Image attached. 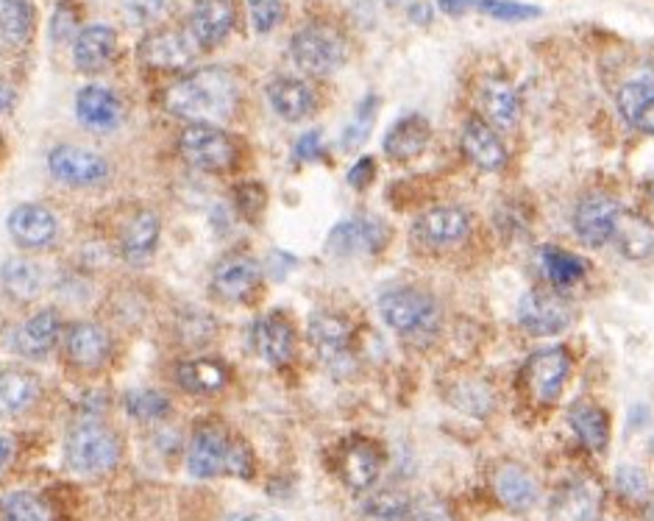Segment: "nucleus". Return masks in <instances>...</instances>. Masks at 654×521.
<instances>
[{
	"label": "nucleus",
	"mask_w": 654,
	"mask_h": 521,
	"mask_svg": "<svg viewBox=\"0 0 654 521\" xmlns=\"http://www.w3.org/2000/svg\"><path fill=\"white\" fill-rule=\"evenodd\" d=\"M164 107L192 123H223L238 107V79L223 68H201L164 92Z\"/></svg>",
	"instance_id": "nucleus-1"
},
{
	"label": "nucleus",
	"mask_w": 654,
	"mask_h": 521,
	"mask_svg": "<svg viewBox=\"0 0 654 521\" xmlns=\"http://www.w3.org/2000/svg\"><path fill=\"white\" fill-rule=\"evenodd\" d=\"M187 469L198 480H209V477L218 474H232L249 480L254 474V454H251L249 443L229 435L227 427L207 421V424H201L192 432L190 452H187Z\"/></svg>",
	"instance_id": "nucleus-2"
},
{
	"label": "nucleus",
	"mask_w": 654,
	"mask_h": 521,
	"mask_svg": "<svg viewBox=\"0 0 654 521\" xmlns=\"http://www.w3.org/2000/svg\"><path fill=\"white\" fill-rule=\"evenodd\" d=\"M384 323L404 338H426L441 323V307L417 288H393L379 295Z\"/></svg>",
	"instance_id": "nucleus-3"
},
{
	"label": "nucleus",
	"mask_w": 654,
	"mask_h": 521,
	"mask_svg": "<svg viewBox=\"0 0 654 521\" xmlns=\"http://www.w3.org/2000/svg\"><path fill=\"white\" fill-rule=\"evenodd\" d=\"M68 454L70 469L79 471L84 477L107 474L118 465L120 460V441L112 430H107L103 424L95 421H84V424L76 427L68 435Z\"/></svg>",
	"instance_id": "nucleus-4"
},
{
	"label": "nucleus",
	"mask_w": 654,
	"mask_h": 521,
	"mask_svg": "<svg viewBox=\"0 0 654 521\" xmlns=\"http://www.w3.org/2000/svg\"><path fill=\"white\" fill-rule=\"evenodd\" d=\"M179 151L192 168L207 173H223L238 159V146L223 129L212 123H192L181 131Z\"/></svg>",
	"instance_id": "nucleus-5"
},
{
	"label": "nucleus",
	"mask_w": 654,
	"mask_h": 521,
	"mask_svg": "<svg viewBox=\"0 0 654 521\" xmlns=\"http://www.w3.org/2000/svg\"><path fill=\"white\" fill-rule=\"evenodd\" d=\"M290 57L310 76H332L345 62V40L329 26H306L290 42Z\"/></svg>",
	"instance_id": "nucleus-6"
},
{
	"label": "nucleus",
	"mask_w": 654,
	"mask_h": 521,
	"mask_svg": "<svg viewBox=\"0 0 654 521\" xmlns=\"http://www.w3.org/2000/svg\"><path fill=\"white\" fill-rule=\"evenodd\" d=\"M48 168L53 179L70 188H95L103 184L112 173L107 159L95 151H87L79 146H57L48 153Z\"/></svg>",
	"instance_id": "nucleus-7"
},
{
	"label": "nucleus",
	"mask_w": 654,
	"mask_h": 521,
	"mask_svg": "<svg viewBox=\"0 0 654 521\" xmlns=\"http://www.w3.org/2000/svg\"><path fill=\"white\" fill-rule=\"evenodd\" d=\"M519 321L530 334H560L574 323V307L552 290H530L519 301Z\"/></svg>",
	"instance_id": "nucleus-8"
},
{
	"label": "nucleus",
	"mask_w": 654,
	"mask_h": 521,
	"mask_svg": "<svg viewBox=\"0 0 654 521\" xmlns=\"http://www.w3.org/2000/svg\"><path fill=\"white\" fill-rule=\"evenodd\" d=\"M198 51L201 46L184 29H157L140 42L142 62L157 70H187Z\"/></svg>",
	"instance_id": "nucleus-9"
},
{
	"label": "nucleus",
	"mask_w": 654,
	"mask_h": 521,
	"mask_svg": "<svg viewBox=\"0 0 654 521\" xmlns=\"http://www.w3.org/2000/svg\"><path fill=\"white\" fill-rule=\"evenodd\" d=\"M571 374V358L565 349H541L532 354L524 365V380L532 397L541 404L557 402L563 385L569 382Z\"/></svg>",
	"instance_id": "nucleus-10"
},
{
	"label": "nucleus",
	"mask_w": 654,
	"mask_h": 521,
	"mask_svg": "<svg viewBox=\"0 0 654 521\" xmlns=\"http://www.w3.org/2000/svg\"><path fill=\"white\" fill-rule=\"evenodd\" d=\"M390 229L371 216L349 218L329 232V251L338 257H365L384 249Z\"/></svg>",
	"instance_id": "nucleus-11"
},
{
	"label": "nucleus",
	"mask_w": 654,
	"mask_h": 521,
	"mask_svg": "<svg viewBox=\"0 0 654 521\" xmlns=\"http://www.w3.org/2000/svg\"><path fill=\"white\" fill-rule=\"evenodd\" d=\"M618 216L621 207L615 204V199L602 193L585 196L574 210L576 238L585 246H591V249L610 243L615 234V227H618Z\"/></svg>",
	"instance_id": "nucleus-12"
},
{
	"label": "nucleus",
	"mask_w": 654,
	"mask_h": 521,
	"mask_svg": "<svg viewBox=\"0 0 654 521\" xmlns=\"http://www.w3.org/2000/svg\"><path fill=\"white\" fill-rule=\"evenodd\" d=\"M412 232H415L417 243L429 246V249H452L469 238L471 218L460 207H432L417 218Z\"/></svg>",
	"instance_id": "nucleus-13"
},
{
	"label": "nucleus",
	"mask_w": 654,
	"mask_h": 521,
	"mask_svg": "<svg viewBox=\"0 0 654 521\" xmlns=\"http://www.w3.org/2000/svg\"><path fill=\"white\" fill-rule=\"evenodd\" d=\"M604 504V491L596 480H571L554 493L549 504L552 521H598Z\"/></svg>",
	"instance_id": "nucleus-14"
},
{
	"label": "nucleus",
	"mask_w": 654,
	"mask_h": 521,
	"mask_svg": "<svg viewBox=\"0 0 654 521\" xmlns=\"http://www.w3.org/2000/svg\"><path fill=\"white\" fill-rule=\"evenodd\" d=\"M262 282V268L249 254H229L212 273V290L223 301H245Z\"/></svg>",
	"instance_id": "nucleus-15"
},
{
	"label": "nucleus",
	"mask_w": 654,
	"mask_h": 521,
	"mask_svg": "<svg viewBox=\"0 0 654 521\" xmlns=\"http://www.w3.org/2000/svg\"><path fill=\"white\" fill-rule=\"evenodd\" d=\"M460 146H463V153L469 157V162L485 170V173H499L507 164V148H504L502 137L482 118L465 120Z\"/></svg>",
	"instance_id": "nucleus-16"
},
{
	"label": "nucleus",
	"mask_w": 654,
	"mask_h": 521,
	"mask_svg": "<svg viewBox=\"0 0 654 521\" xmlns=\"http://www.w3.org/2000/svg\"><path fill=\"white\" fill-rule=\"evenodd\" d=\"M234 29L232 0H195L190 9V34L201 48L221 46Z\"/></svg>",
	"instance_id": "nucleus-17"
},
{
	"label": "nucleus",
	"mask_w": 654,
	"mask_h": 521,
	"mask_svg": "<svg viewBox=\"0 0 654 521\" xmlns=\"http://www.w3.org/2000/svg\"><path fill=\"white\" fill-rule=\"evenodd\" d=\"M64 332V323L59 318L57 310H42L37 315H31L29 321L20 323L18 332H14L12 345L14 352L23 354L29 360H42L53 352V345L59 343Z\"/></svg>",
	"instance_id": "nucleus-18"
},
{
	"label": "nucleus",
	"mask_w": 654,
	"mask_h": 521,
	"mask_svg": "<svg viewBox=\"0 0 654 521\" xmlns=\"http://www.w3.org/2000/svg\"><path fill=\"white\" fill-rule=\"evenodd\" d=\"M251 343H254L256 354L271 365H284L295 352V332L293 323L282 315V312H271V315L260 318L251 329Z\"/></svg>",
	"instance_id": "nucleus-19"
},
{
	"label": "nucleus",
	"mask_w": 654,
	"mask_h": 521,
	"mask_svg": "<svg viewBox=\"0 0 654 521\" xmlns=\"http://www.w3.org/2000/svg\"><path fill=\"white\" fill-rule=\"evenodd\" d=\"M64 349H68L70 363L79 365V369H101L103 363L112 354V340H109L107 329H101L98 323L79 321L68 329V338H64Z\"/></svg>",
	"instance_id": "nucleus-20"
},
{
	"label": "nucleus",
	"mask_w": 654,
	"mask_h": 521,
	"mask_svg": "<svg viewBox=\"0 0 654 521\" xmlns=\"http://www.w3.org/2000/svg\"><path fill=\"white\" fill-rule=\"evenodd\" d=\"M57 216L40 204H20L9 216V234L23 249H46L57 238Z\"/></svg>",
	"instance_id": "nucleus-21"
},
{
	"label": "nucleus",
	"mask_w": 654,
	"mask_h": 521,
	"mask_svg": "<svg viewBox=\"0 0 654 521\" xmlns=\"http://www.w3.org/2000/svg\"><path fill=\"white\" fill-rule=\"evenodd\" d=\"M76 114H79L81 126L98 131V134H107V131L118 129L123 120V103L107 87L90 84L76 98Z\"/></svg>",
	"instance_id": "nucleus-22"
},
{
	"label": "nucleus",
	"mask_w": 654,
	"mask_h": 521,
	"mask_svg": "<svg viewBox=\"0 0 654 521\" xmlns=\"http://www.w3.org/2000/svg\"><path fill=\"white\" fill-rule=\"evenodd\" d=\"M159 229L162 221L153 210H140L131 216V221L125 223L123 234H120V254L131 265H142L153 257L159 243Z\"/></svg>",
	"instance_id": "nucleus-23"
},
{
	"label": "nucleus",
	"mask_w": 654,
	"mask_h": 521,
	"mask_svg": "<svg viewBox=\"0 0 654 521\" xmlns=\"http://www.w3.org/2000/svg\"><path fill=\"white\" fill-rule=\"evenodd\" d=\"M310 343L326 363L343 360L351 349V323L338 312H315L310 318Z\"/></svg>",
	"instance_id": "nucleus-24"
},
{
	"label": "nucleus",
	"mask_w": 654,
	"mask_h": 521,
	"mask_svg": "<svg viewBox=\"0 0 654 521\" xmlns=\"http://www.w3.org/2000/svg\"><path fill=\"white\" fill-rule=\"evenodd\" d=\"M618 112L632 129L654 134V76H637L621 87Z\"/></svg>",
	"instance_id": "nucleus-25"
},
{
	"label": "nucleus",
	"mask_w": 654,
	"mask_h": 521,
	"mask_svg": "<svg viewBox=\"0 0 654 521\" xmlns=\"http://www.w3.org/2000/svg\"><path fill=\"white\" fill-rule=\"evenodd\" d=\"M429 140H432L429 120L423 114H406V118L395 120L393 129L384 134V153L395 162H410L426 151Z\"/></svg>",
	"instance_id": "nucleus-26"
},
{
	"label": "nucleus",
	"mask_w": 654,
	"mask_h": 521,
	"mask_svg": "<svg viewBox=\"0 0 654 521\" xmlns=\"http://www.w3.org/2000/svg\"><path fill=\"white\" fill-rule=\"evenodd\" d=\"M268 101H271L273 112L279 118L290 120V123H299V120L310 118L315 112V92H312L310 84L299 79H273L268 84Z\"/></svg>",
	"instance_id": "nucleus-27"
},
{
	"label": "nucleus",
	"mask_w": 654,
	"mask_h": 521,
	"mask_svg": "<svg viewBox=\"0 0 654 521\" xmlns=\"http://www.w3.org/2000/svg\"><path fill=\"white\" fill-rule=\"evenodd\" d=\"M382 471V452L371 441H351L340 454V477L354 491H365Z\"/></svg>",
	"instance_id": "nucleus-28"
},
{
	"label": "nucleus",
	"mask_w": 654,
	"mask_h": 521,
	"mask_svg": "<svg viewBox=\"0 0 654 521\" xmlns=\"http://www.w3.org/2000/svg\"><path fill=\"white\" fill-rule=\"evenodd\" d=\"M480 103L487 123H491L493 129L510 131L515 126V120H519V112H521L519 92L513 90L510 81L499 79V76H491V79L482 81Z\"/></svg>",
	"instance_id": "nucleus-29"
},
{
	"label": "nucleus",
	"mask_w": 654,
	"mask_h": 521,
	"mask_svg": "<svg viewBox=\"0 0 654 521\" xmlns=\"http://www.w3.org/2000/svg\"><path fill=\"white\" fill-rule=\"evenodd\" d=\"M118 48V37L109 26H87L73 42V62L84 73H98L107 68Z\"/></svg>",
	"instance_id": "nucleus-30"
},
{
	"label": "nucleus",
	"mask_w": 654,
	"mask_h": 521,
	"mask_svg": "<svg viewBox=\"0 0 654 521\" xmlns=\"http://www.w3.org/2000/svg\"><path fill=\"white\" fill-rule=\"evenodd\" d=\"M40 399V380L31 371H0V415H20Z\"/></svg>",
	"instance_id": "nucleus-31"
},
{
	"label": "nucleus",
	"mask_w": 654,
	"mask_h": 521,
	"mask_svg": "<svg viewBox=\"0 0 654 521\" xmlns=\"http://www.w3.org/2000/svg\"><path fill=\"white\" fill-rule=\"evenodd\" d=\"M175 382L195 397H214L227 388L229 371L218 360H187L175 369Z\"/></svg>",
	"instance_id": "nucleus-32"
},
{
	"label": "nucleus",
	"mask_w": 654,
	"mask_h": 521,
	"mask_svg": "<svg viewBox=\"0 0 654 521\" xmlns=\"http://www.w3.org/2000/svg\"><path fill=\"white\" fill-rule=\"evenodd\" d=\"M610 243H615V249L626 257V260L643 262L648 257H654V227L643 221L641 216H626L621 212L618 227Z\"/></svg>",
	"instance_id": "nucleus-33"
},
{
	"label": "nucleus",
	"mask_w": 654,
	"mask_h": 521,
	"mask_svg": "<svg viewBox=\"0 0 654 521\" xmlns=\"http://www.w3.org/2000/svg\"><path fill=\"white\" fill-rule=\"evenodd\" d=\"M571 430L576 432L582 443L593 452H602L610 441V419L598 404L593 402H580L569 410Z\"/></svg>",
	"instance_id": "nucleus-34"
},
{
	"label": "nucleus",
	"mask_w": 654,
	"mask_h": 521,
	"mask_svg": "<svg viewBox=\"0 0 654 521\" xmlns=\"http://www.w3.org/2000/svg\"><path fill=\"white\" fill-rule=\"evenodd\" d=\"M496 493L510 510H530L537 499V485L530 471L510 463L496 471Z\"/></svg>",
	"instance_id": "nucleus-35"
},
{
	"label": "nucleus",
	"mask_w": 654,
	"mask_h": 521,
	"mask_svg": "<svg viewBox=\"0 0 654 521\" xmlns=\"http://www.w3.org/2000/svg\"><path fill=\"white\" fill-rule=\"evenodd\" d=\"M0 37L9 46H29L34 37V9L29 0H0Z\"/></svg>",
	"instance_id": "nucleus-36"
},
{
	"label": "nucleus",
	"mask_w": 654,
	"mask_h": 521,
	"mask_svg": "<svg viewBox=\"0 0 654 521\" xmlns=\"http://www.w3.org/2000/svg\"><path fill=\"white\" fill-rule=\"evenodd\" d=\"M0 279H3V288H7L9 293L20 301L37 299L42 290L40 265L31 260H20V257H14V260H9L7 265H3Z\"/></svg>",
	"instance_id": "nucleus-37"
},
{
	"label": "nucleus",
	"mask_w": 654,
	"mask_h": 521,
	"mask_svg": "<svg viewBox=\"0 0 654 521\" xmlns=\"http://www.w3.org/2000/svg\"><path fill=\"white\" fill-rule=\"evenodd\" d=\"M0 521H53V508L31 491L9 493L0 499Z\"/></svg>",
	"instance_id": "nucleus-38"
},
{
	"label": "nucleus",
	"mask_w": 654,
	"mask_h": 521,
	"mask_svg": "<svg viewBox=\"0 0 654 521\" xmlns=\"http://www.w3.org/2000/svg\"><path fill=\"white\" fill-rule=\"evenodd\" d=\"M541 260L543 271H546V277L552 279V284H557V288H571V284H576L585 277V262H582L580 257L571 254V251L552 249V246H549V249L541 251Z\"/></svg>",
	"instance_id": "nucleus-39"
},
{
	"label": "nucleus",
	"mask_w": 654,
	"mask_h": 521,
	"mask_svg": "<svg viewBox=\"0 0 654 521\" xmlns=\"http://www.w3.org/2000/svg\"><path fill=\"white\" fill-rule=\"evenodd\" d=\"M406 508H410V497L401 491H395V488H382V491L371 493V497L365 499V504H362V510H365V513L376 521L404 519Z\"/></svg>",
	"instance_id": "nucleus-40"
},
{
	"label": "nucleus",
	"mask_w": 654,
	"mask_h": 521,
	"mask_svg": "<svg viewBox=\"0 0 654 521\" xmlns=\"http://www.w3.org/2000/svg\"><path fill=\"white\" fill-rule=\"evenodd\" d=\"M125 410L137 421H159L170 413V402L157 391H131L125 397Z\"/></svg>",
	"instance_id": "nucleus-41"
},
{
	"label": "nucleus",
	"mask_w": 654,
	"mask_h": 521,
	"mask_svg": "<svg viewBox=\"0 0 654 521\" xmlns=\"http://www.w3.org/2000/svg\"><path fill=\"white\" fill-rule=\"evenodd\" d=\"M480 12L487 18L502 20V23H521V20L541 18V7H530V3H515V0H476Z\"/></svg>",
	"instance_id": "nucleus-42"
},
{
	"label": "nucleus",
	"mask_w": 654,
	"mask_h": 521,
	"mask_svg": "<svg viewBox=\"0 0 654 521\" xmlns=\"http://www.w3.org/2000/svg\"><path fill=\"white\" fill-rule=\"evenodd\" d=\"M376 96H368L365 101L356 107V114L354 120H351L349 126H345L343 131V148H349V151H354V148H360L362 142L368 140V134H371V126H373V118H376Z\"/></svg>",
	"instance_id": "nucleus-43"
},
{
	"label": "nucleus",
	"mask_w": 654,
	"mask_h": 521,
	"mask_svg": "<svg viewBox=\"0 0 654 521\" xmlns=\"http://www.w3.org/2000/svg\"><path fill=\"white\" fill-rule=\"evenodd\" d=\"M404 521H457V513H454L452 504L443 502V499L421 497L415 499V502H410Z\"/></svg>",
	"instance_id": "nucleus-44"
},
{
	"label": "nucleus",
	"mask_w": 654,
	"mask_h": 521,
	"mask_svg": "<svg viewBox=\"0 0 654 521\" xmlns=\"http://www.w3.org/2000/svg\"><path fill=\"white\" fill-rule=\"evenodd\" d=\"M249 12L256 34H268L282 23L284 3L282 0H249Z\"/></svg>",
	"instance_id": "nucleus-45"
},
{
	"label": "nucleus",
	"mask_w": 654,
	"mask_h": 521,
	"mask_svg": "<svg viewBox=\"0 0 654 521\" xmlns=\"http://www.w3.org/2000/svg\"><path fill=\"white\" fill-rule=\"evenodd\" d=\"M170 3H173V0H123L125 14H129L131 23L137 26H148L162 20L164 14L170 12Z\"/></svg>",
	"instance_id": "nucleus-46"
},
{
	"label": "nucleus",
	"mask_w": 654,
	"mask_h": 521,
	"mask_svg": "<svg viewBox=\"0 0 654 521\" xmlns=\"http://www.w3.org/2000/svg\"><path fill=\"white\" fill-rule=\"evenodd\" d=\"M615 488H618L626 499H643L648 491L646 474H643L637 465H621V469L615 471Z\"/></svg>",
	"instance_id": "nucleus-47"
},
{
	"label": "nucleus",
	"mask_w": 654,
	"mask_h": 521,
	"mask_svg": "<svg viewBox=\"0 0 654 521\" xmlns=\"http://www.w3.org/2000/svg\"><path fill=\"white\" fill-rule=\"evenodd\" d=\"M265 190L260 188V184H243V188H238V207L240 212H243L249 221H256V218L262 216V210H265Z\"/></svg>",
	"instance_id": "nucleus-48"
},
{
	"label": "nucleus",
	"mask_w": 654,
	"mask_h": 521,
	"mask_svg": "<svg viewBox=\"0 0 654 521\" xmlns=\"http://www.w3.org/2000/svg\"><path fill=\"white\" fill-rule=\"evenodd\" d=\"M73 31H76V14L68 3H62V7L57 9V18H53V40L57 42L70 40Z\"/></svg>",
	"instance_id": "nucleus-49"
},
{
	"label": "nucleus",
	"mask_w": 654,
	"mask_h": 521,
	"mask_svg": "<svg viewBox=\"0 0 654 521\" xmlns=\"http://www.w3.org/2000/svg\"><path fill=\"white\" fill-rule=\"evenodd\" d=\"M323 151V134L321 131H306L299 142H295V159H318Z\"/></svg>",
	"instance_id": "nucleus-50"
},
{
	"label": "nucleus",
	"mask_w": 654,
	"mask_h": 521,
	"mask_svg": "<svg viewBox=\"0 0 654 521\" xmlns=\"http://www.w3.org/2000/svg\"><path fill=\"white\" fill-rule=\"evenodd\" d=\"M373 159L371 157H362L360 162L354 164V168L349 170V184L351 188H356V190H362V188H368V184H371V179H373Z\"/></svg>",
	"instance_id": "nucleus-51"
},
{
	"label": "nucleus",
	"mask_w": 654,
	"mask_h": 521,
	"mask_svg": "<svg viewBox=\"0 0 654 521\" xmlns=\"http://www.w3.org/2000/svg\"><path fill=\"white\" fill-rule=\"evenodd\" d=\"M437 7L449 14V18H463L465 12L476 7V0H437Z\"/></svg>",
	"instance_id": "nucleus-52"
},
{
	"label": "nucleus",
	"mask_w": 654,
	"mask_h": 521,
	"mask_svg": "<svg viewBox=\"0 0 654 521\" xmlns=\"http://www.w3.org/2000/svg\"><path fill=\"white\" fill-rule=\"evenodd\" d=\"M12 458H14L12 438L0 435V477L7 474V469H9V465H12Z\"/></svg>",
	"instance_id": "nucleus-53"
},
{
	"label": "nucleus",
	"mask_w": 654,
	"mask_h": 521,
	"mask_svg": "<svg viewBox=\"0 0 654 521\" xmlns=\"http://www.w3.org/2000/svg\"><path fill=\"white\" fill-rule=\"evenodd\" d=\"M14 87L0 76V112H9L14 107Z\"/></svg>",
	"instance_id": "nucleus-54"
},
{
	"label": "nucleus",
	"mask_w": 654,
	"mask_h": 521,
	"mask_svg": "<svg viewBox=\"0 0 654 521\" xmlns=\"http://www.w3.org/2000/svg\"><path fill=\"white\" fill-rule=\"evenodd\" d=\"M229 521H279L276 515H268V513H238L232 515Z\"/></svg>",
	"instance_id": "nucleus-55"
},
{
	"label": "nucleus",
	"mask_w": 654,
	"mask_h": 521,
	"mask_svg": "<svg viewBox=\"0 0 654 521\" xmlns=\"http://www.w3.org/2000/svg\"><path fill=\"white\" fill-rule=\"evenodd\" d=\"M643 515H646V521H654V493H652V497H648L646 508H643Z\"/></svg>",
	"instance_id": "nucleus-56"
},
{
	"label": "nucleus",
	"mask_w": 654,
	"mask_h": 521,
	"mask_svg": "<svg viewBox=\"0 0 654 521\" xmlns=\"http://www.w3.org/2000/svg\"><path fill=\"white\" fill-rule=\"evenodd\" d=\"M646 190H648V199L654 201V179H652V182H648V188H646Z\"/></svg>",
	"instance_id": "nucleus-57"
}]
</instances>
